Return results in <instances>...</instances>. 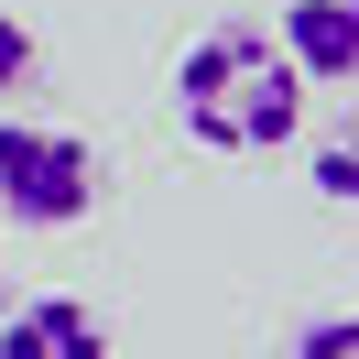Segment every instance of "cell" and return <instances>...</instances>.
<instances>
[{
  "mask_svg": "<svg viewBox=\"0 0 359 359\" xmlns=\"http://www.w3.org/2000/svg\"><path fill=\"white\" fill-rule=\"evenodd\" d=\"M294 359H359V305L348 316H305L294 327Z\"/></svg>",
  "mask_w": 359,
  "mask_h": 359,
  "instance_id": "cell-6",
  "label": "cell"
},
{
  "mask_svg": "<svg viewBox=\"0 0 359 359\" xmlns=\"http://www.w3.org/2000/svg\"><path fill=\"white\" fill-rule=\"evenodd\" d=\"M175 120L207 153H283L305 120V76L272 44V22H207L175 55Z\"/></svg>",
  "mask_w": 359,
  "mask_h": 359,
  "instance_id": "cell-1",
  "label": "cell"
},
{
  "mask_svg": "<svg viewBox=\"0 0 359 359\" xmlns=\"http://www.w3.org/2000/svg\"><path fill=\"white\" fill-rule=\"evenodd\" d=\"M0 294H11V283H0Z\"/></svg>",
  "mask_w": 359,
  "mask_h": 359,
  "instance_id": "cell-8",
  "label": "cell"
},
{
  "mask_svg": "<svg viewBox=\"0 0 359 359\" xmlns=\"http://www.w3.org/2000/svg\"><path fill=\"white\" fill-rule=\"evenodd\" d=\"M0 359H109V316L76 305V294H33L0 327Z\"/></svg>",
  "mask_w": 359,
  "mask_h": 359,
  "instance_id": "cell-4",
  "label": "cell"
},
{
  "mask_svg": "<svg viewBox=\"0 0 359 359\" xmlns=\"http://www.w3.org/2000/svg\"><path fill=\"white\" fill-rule=\"evenodd\" d=\"M22 76H33V22H22V11H0V98L22 88Z\"/></svg>",
  "mask_w": 359,
  "mask_h": 359,
  "instance_id": "cell-7",
  "label": "cell"
},
{
  "mask_svg": "<svg viewBox=\"0 0 359 359\" xmlns=\"http://www.w3.org/2000/svg\"><path fill=\"white\" fill-rule=\"evenodd\" d=\"M305 175H316V196H327V207H359V109L337 120L327 142H316V163H305Z\"/></svg>",
  "mask_w": 359,
  "mask_h": 359,
  "instance_id": "cell-5",
  "label": "cell"
},
{
  "mask_svg": "<svg viewBox=\"0 0 359 359\" xmlns=\"http://www.w3.org/2000/svg\"><path fill=\"white\" fill-rule=\"evenodd\" d=\"M109 196V163L88 131H55V120H0V207L11 229H76Z\"/></svg>",
  "mask_w": 359,
  "mask_h": 359,
  "instance_id": "cell-2",
  "label": "cell"
},
{
  "mask_svg": "<svg viewBox=\"0 0 359 359\" xmlns=\"http://www.w3.org/2000/svg\"><path fill=\"white\" fill-rule=\"evenodd\" d=\"M272 44L294 55L305 88H359V0H283Z\"/></svg>",
  "mask_w": 359,
  "mask_h": 359,
  "instance_id": "cell-3",
  "label": "cell"
}]
</instances>
